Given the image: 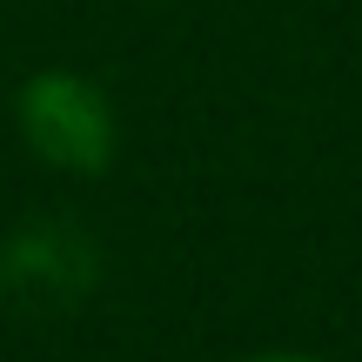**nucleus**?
<instances>
[{"mask_svg": "<svg viewBox=\"0 0 362 362\" xmlns=\"http://www.w3.org/2000/svg\"><path fill=\"white\" fill-rule=\"evenodd\" d=\"M248 362H315V356H248Z\"/></svg>", "mask_w": 362, "mask_h": 362, "instance_id": "2", "label": "nucleus"}, {"mask_svg": "<svg viewBox=\"0 0 362 362\" xmlns=\"http://www.w3.org/2000/svg\"><path fill=\"white\" fill-rule=\"evenodd\" d=\"M21 128L34 155H47L54 168H101L107 141H115L107 101L81 74H34L21 94Z\"/></svg>", "mask_w": 362, "mask_h": 362, "instance_id": "1", "label": "nucleus"}]
</instances>
